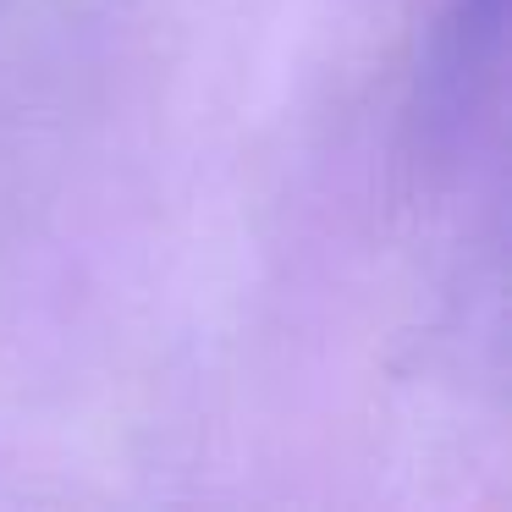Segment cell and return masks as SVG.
I'll return each mask as SVG.
<instances>
[{"label":"cell","instance_id":"cell-1","mask_svg":"<svg viewBox=\"0 0 512 512\" xmlns=\"http://www.w3.org/2000/svg\"><path fill=\"white\" fill-rule=\"evenodd\" d=\"M485 17H490V23H501V0H485Z\"/></svg>","mask_w":512,"mask_h":512}]
</instances>
